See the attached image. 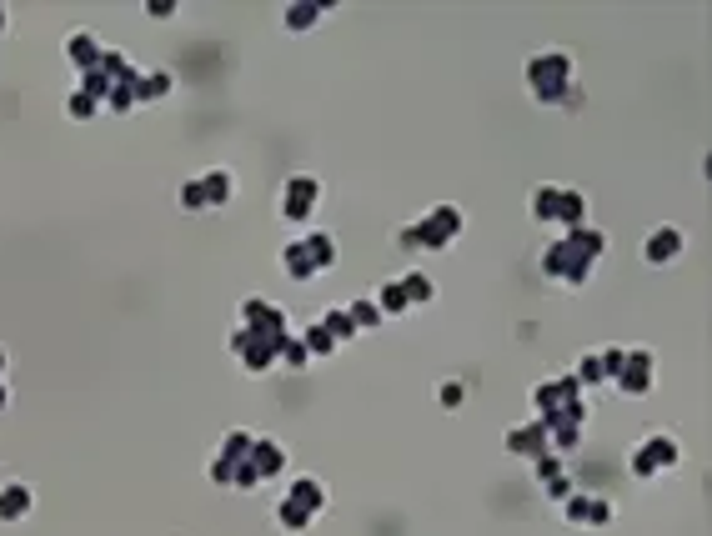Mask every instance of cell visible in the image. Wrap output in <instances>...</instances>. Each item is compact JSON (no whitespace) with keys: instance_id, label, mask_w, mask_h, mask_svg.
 Wrapping results in <instances>:
<instances>
[{"instance_id":"obj_11","label":"cell","mask_w":712,"mask_h":536,"mask_svg":"<svg viewBox=\"0 0 712 536\" xmlns=\"http://www.w3.org/2000/svg\"><path fill=\"white\" fill-rule=\"evenodd\" d=\"M286 501L301 506L306 516H321V511L331 506V491H326L321 476H291V481H286Z\"/></svg>"},{"instance_id":"obj_30","label":"cell","mask_w":712,"mask_h":536,"mask_svg":"<svg viewBox=\"0 0 712 536\" xmlns=\"http://www.w3.org/2000/svg\"><path fill=\"white\" fill-rule=\"evenodd\" d=\"M301 341H306V351H311V361H331V356L341 351V346H336V341L326 336V326H321V321H311V326L301 331Z\"/></svg>"},{"instance_id":"obj_13","label":"cell","mask_w":712,"mask_h":536,"mask_svg":"<svg viewBox=\"0 0 712 536\" xmlns=\"http://www.w3.org/2000/svg\"><path fill=\"white\" fill-rule=\"evenodd\" d=\"M36 511V491L26 486V481H0V521H6V526H16V521H26Z\"/></svg>"},{"instance_id":"obj_19","label":"cell","mask_w":712,"mask_h":536,"mask_svg":"<svg viewBox=\"0 0 712 536\" xmlns=\"http://www.w3.org/2000/svg\"><path fill=\"white\" fill-rule=\"evenodd\" d=\"M557 196H562L557 181H537L532 196H527V216H532L537 226H552V221H557Z\"/></svg>"},{"instance_id":"obj_43","label":"cell","mask_w":712,"mask_h":536,"mask_svg":"<svg viewBox=\"0 0 712 536\" xmlns=\"http://www.w3.org/2000/svg\"><path fill=\"white\" fill-rule=\"evenodd\" d=\"M542 491H547V501H567V491H577V486H572V476H552V481H542Z\"/></svg>"},{"instance_id":"obj_45","label":"cell","mask_w":712,"mask_h":536,"mask_svg":"<svg viewBox=\"0 0 712 536\" xmlns=\"http://www.w3.org/2000/svg\"><path fill=\"white\" fill-rule=\"evenodd\" d=\"M176 11H181L176 0H151V6H146V16H151V21H171Z\"/></svg>"},{"instance_id":"obj_23","label":"cell","mask_w":712,"mask_h":536,"mask_svg":"<svg viewBox=\"0 0 712 536\" xmlns=\"http://www.w3.org/2000/svg\"><path fill=\"white\" fill-rule=\"evenodd\" d=\"M572 376H577V386H582V391L607 386V361H602V346H597V351H582V356H577V366H572Z\"/></svg>"},{"instance_id":"obj_14","label":"cell","mask_w":712,"mask_h":536,"mask_svg":"<svg viewBox=\"0 0 712 536\" xmlns=\"http://www.w3.org/2000/svg\"><path fill=\"white\" fill-rule=\"evenodd\" d=\"M331 16V6L326 0H286V11H281V26L291 31V36H306L311 26H321Z\"/></svg>"},{"instance_id":"obj_35","label":"cell","mask_w":712,"mask_h":536,"mask_svg":"<svg viewBox=\"0 0 712 536\" xmlns=\"http://www.w3.org/2000/svg\"><path fill=\"white\" fill-rule=\"evenodd\" d=\"M76 86H81L86 96H96V101L106 106V96H111V86H116V81H111V76H106V71L96 66V71H86V76H76Z\"/></svg>"},{"instance_id":"obj_44","label":"cell","mask_w":712,"mask_h":536,"mask_svg":"<svg viewBox=\"0 0 712 536\" xmlns=\"http://www.w3.org/2000/svg\"><path fill=\"white\" fill-rule=\"evenodd\" d=\"M612 516H617V506L607 496H592V526H612Z\"/></svg>"},{"instance_id":"obj_25","label":"cell","mask_w":712,"mask_h":536,"mask_svg":"<svg viewBox=\"0 0 712 536\" xmlns=\"http://www.w3.org/2000/svg\"><path fill=\"white\" fill-rule=\"evenodd\" d=\"M316 321L326 326V336H331L336 346H346V341H356V336H362V331H356V326H351V316H346V306H326V311H321Z\"/></svg>"},{"instance_id":"obj_17","label":"cell","mask_w":712,"mask_h":536,"mask_svg":"<svg viewBox=\"0 0 712 536\" xmlns=\"http://www.w3.org/2000/svg\"><path fill=\"white\" fill-rule=\"evenodd\" d=\"M562 241H567V246H572L577 256H587L592 266H597V261L607 256V246H612V241H607V231H602V226H592V221H582V226L562 231Z\"/></svg>"},{"instance_id":"obj_21","label":"cell","mask_w":712,"mask_h":536,"mask_svg":"<svg viewBox=\"0 0 712 536\" xmlns=\"http://www.w3.org/2000/svg\"><path fill=\"white\" fill-rule=\"evenodd\" d=\"M281 271H286V281H301V286H306V281H316V266H311V256H306L301 236L281 246Z\"/></svg>"},{"instance_id":"obj_20","label":"cell","mask_w":712,"mask_h":536,"mask_svg":"<svg viewBox=\"0 0 712 536\" xmlns=\"http://www.w3.org/2000/svg\"><path fill=\"white\" fill-rule=\"evenodd\" d=\"M301 246H306V256H311L316 276H321V271H331V266H336V256H341L331 231H306V236H301Z\"/></svg>"},{"instance_id":"obj_8","label":"cell","mask_w":712,"mask_h":536,"mask_svg":"<svg viewBox=\"0 0 712 536\" xmlns=\"http://www.w3.org/2000/svg\"><path fill=\"white\" fill-rule=\"evenodd\" d=\"M276 346L281 341H266V336H256V331H231V356H236V366L246 371V376H266L271 366H276Z\"/></svg>"},{"instance_id":"obj_33","label":"cell","mask_w":712,"mask_h":536,"mask_svg":"<svg viewBox=\"0 0 712 536\" xmlns=\"http://www.w3.org/2000/svg\"><path fill=\"white\" fill-rule=\"evenodd\" d=\"M311 521H316V516H306V511H301V506H291L286 496L276 501V526H281V531H291V536H301V531H306Z\"/></svg>"},{"instance_id":"obj_42","label":"cell","mask_w":712,"mask_h":536,"mask_svg":"<svg viewBox=\"0 0 712 536\" xmlns=\"http://www.w3.org/2000/svg\"><path fill=\"white\" fill-rule=\"evenodd\" d=\"M231 486H236V491H256V486H261V476L251 471V461H236V476H231Z\"/></svg>"},{"instance_id":"obj_46","label":"cell","mask_w":712,"mask_h":536,"mask_svg":"<svg viewBox=\"0 0 712 536\" xmlns=\"http://www.w3.org/2000/svg\"><path fill=\"white\" fill-rule=\"evenodd\" d=\"M11 406V381H0V411Z\"/></svg>"},{"instance_id":"obj_48","label":"cell","mask_w":712,"mask_h":536,"mask_svg":"<svg viewBox=\"0 0 712 536\" xmlns=\"http://www.w3.org/2000/svg\"><path fill=\"white\" fill-rule=\"evenodd\" d=\"M0 381H6V346H0Z\"/></svg>"},{"instance_id":"obj_9","label":"cell","mask_w":712,"mask_h":536,"mask_svg":"<svg viewBox=\"0 0 712 536\" xmlns=\"http://www.w3.org/2000/svg\"><path fill=\"white\" fill-rule=\"evenodd\" d=\"M682 251H687V236H682L677 226H667V221L642 236V261H647V266H672Z\"/></svg>"},{"instance_id":"obj_3","label":"cell","mask_w":712,"mask_h":536,"mask_svg":"<svg viewBox=\"0 0 712 536\" xmlns=\"http://www.w3.org/2000/svg\"><path fill=\"white\" fill-rule=\"evenodd\" d=\"M682 461V446H677V436L672 431H652V436H642L637 446H632V476L637 481H657L662 471H672Z\"/></svg>"},{"instance_id":"obj_4","label":"cell","mask_w":712,"mask_h":536,"mask_svg":"<svg viewBox=\"0 0 712 536\" xmlns=\"http://www.w3.org/2000/svg\"><path fill=\"white\" fill-rule=\"evenodd\" d=\"M316 206H321V181H316L311 171H296V176H286V186H281V201H276V216H281L286 226H306V221L316 216Z\"/></svg>"},{"instance_id":"obj_6","label":"cell","mask_w":712,"mask_h":536,"mask_svg":"<svg viewBox=\"0 0 712 536\" xmlns=\"http://www.w3.org/2000/svg\"><path fill=\"white\" fill-rule=\"evenodd\" d=\"M612 386H617L622 396H647V391L657 386V356H652L647 346H627V351H622V366H617V376H612Z\"/></svg>"},{"instance_id":"obj_32","label":"cell","mask_w":712,"mask_h":536,"mask_svg":"<svg viewBox=\"0 0 712 536\" xmlns=\"http://www.w3.org/2000/svg\"><path fill=\"white\" fill-rule=\"evenodd\" d=\"M251 441H256V431H246V426H231V431L221 436V456H231V461H246V456H251Z\"/></svg>"},{"instance_id":"obj_18","label":"cell","mask_w":712,"mask_h":536,"mask_svg":"<svg viewBox=\"0 0 712 536\" xmlns=\"http://www.w3.org/2000/svg\"><path fill=\"white\" fill-rule=\"evenodd\" d=\"M131 91H136V106H151V101H166V96L176 91V76H171L166 66H151V71H141V76H136V86H131Z\"/></svg>"},{"instance_id":"obj_26","label":"cell","mask_w":712,"mask_h":536,"mask_svg":"<svg viewBox=\"0 0 712 536\" xmlns=\"http://www.w3.org/2000/svg\"><path fill=\"white\" fill-rule=\"evenodd\" d=\"M346 316H351V326H356V331H377V326L387 321V316L377 311V301H372V296H356V301H346Z\"/></svg>"},{"instance_id":"obj_29","label":"cell","mask_w":712,"mask_h":536,"mask_svg":"<svg viewBox=\"0 0 712 536\" xmlns=\"http://www.w3.org/2000/svg\"><path fill=\"white\" fill-rule=\"evenodd\" d=\"M372 301H377V311H382V316H407V311H412V306H407V296H402V286H397V276H392V281H382Z\"/></svg>"},{"instance_id":"obj_28","label":"cell","mask_w":712,"mask_h":536,"mask_svg":"<svg viewBox=\"0 0 712 536\" xmlns=\"http://www.w3.org/2000/svg\"><path fill=\"white\" fill-rule=\"evenodd\" d=\"M557 506H562L567 526H592V491H567V501H557Z\"/></svg>"},{"instance_id":"obj_41","label":"cell","mask_w":712,"mask_h":536,"mask_svg":"<svg viewBox=\"0 0 712 536\" xmlns=\"http://www.w3.org/2000/svg\"><path fill=\"white\" fill-rule=\"evenodd\" d=\"M552 386H557V401H562V406H567V401H582V386H577V376H572V371L552 376Z\"/></svg>"},{"instance_id":"obj_5","label":"cell","mask_w":712,"mask_h":536,"mask_svg":"<svg viewBox=\"0 0 712 536\" xmlns=\"http://www.w3.org/2000/svg\"><path fill=\"white\" fill-rule=\"evenodd\" d=\"M537 266H542V276H547V281H562V286H572V291H577V286H587V276H592V261H587V256H577L562 236L542 246Z\"/></svg>"},{"instance_id":"obj_12","label":"cell","mask_w":712,"mask_h":536,"mask_svg":"<svg viewBox=\"0 0 712 536\" xmlns=\"http://www.w3.org/2000/svg\"><path fill=\"white\" fill-rule=\"evenodd\" d=\"M101 51H106V41H101L96 31H71V36H66V61H71L76 76L96 71V66H101Z\"/></svg>"},{"instance_id":"obj_36","label":"cell","mask_w":712,"mask_h":536,"mask_svg":"<svg viewBox=\"0 0 712 536\" xmlns=\"http://www.w3.org/2000/svg\"><path fill=\"white\" fill-rule=\"evenodd\" d=\"M437 406H442V411H462V406H467V386H462L457 376L442 381V386H437Z\"/></svg>"},{"instance_id":"obj_15","label":"cell","mask_w":712,"mask_h":536,"mask_svg":"<svg viewBox=\"0 0 712 536\" xmlns=\"http://www.w3.org/2000/svg\"><path fill=\"white\" fill-rule=\"evenodd\" d=\"M246 461H251V471H256L261 481H271V476H281V471H286V446H281L276 436H256Z\"/></svg>"},{"instance_id":"obj_16","label":"cell","mask_w":712,"mask_h":536,"mask_svg":"<svg viewBox=\"0 0 712 536\" xmlns=\"http://www.w3.org/2000/svg\"><path fill=\"white\" fill-rule=\"evenodd\" d=\"M196 181H201V196H206L211 211H221V206L236 201V171H231V166H211V171L196 176Z\"/></svg>"},{"instance_id":"obj_38","label":"cell","mask_w":712,"mask_h":536,"mask_svg":"<svg viewBox=\"0 0 712 536\" xmlns=\"http://www.w3.org/2000/svg\"><path fill=\"white\" fill-rule=\"evenodd\" d=\"M532 471H537V481H552V476H567V456L547 451V456H537V461H532Z\"/></svg>"},{"instance_id":"obj_31","label":"cell","mask_w":712,"mask_h":536,"mask_svg":"<svg viewBox=\"0 0 712 536\" xmlns=\"http://www.w3.org/2000/svg\"><path fill=\"white\" fill-rule=\"evenodd\" d=\"M101 111H106V106H101L96 96H86L81 86H71V96H66V116H71V121H96Z\"/></svg>"},{"instance_id":"obj_24","label":"cell","mask_w":712,"mask_h":536,"mask_svg":"<svg viewBox=\"0 0 712 536\" xmlns=\"http://www.w3.org/2000/svg\"><path fill=\"white\" fill-rule=\"evenodd\" d=\"M397 286H402L407 306H432L437 301V281L427 271H407V276H397Z\"/></svg>"},{"instance_id":"obj_10","label":"cell","mask_w":712,"mask_h":536,"mask_svg":"<svg viewBox=\"0 0 712 536\" xmlns=\"http://www.w3.org/2000/svg\"><path fill=\"white\" fill-rule=\"evenodd\" d=\"M502 446H507V456H522V461H537V456H547V451H552V446H547V426H542L537 416H532V421L507 426Z\"/></svg>"},{"instance_id":"obj_2","label":"cell","mask_w":712,"mask_h":536,"mask_svg":"<svg viewBox=\"0 0 712 536\" xmlns=\"http://www.w3.org/2000/svg\"><path fill=\"white\" fill-rule=\"evenodd\" d=\"M462 226H467L462 206L442 201V206H432L422 221L402 226V231H397V246H402V251H447V246L462 236Z\"/></svg>"},{"instance_id":"obj_34","label":"cell","mask_w":712,"mask_h":536,"mask_svg":"<svg viewBox=\"0 0 712 536\" xmlns=\"http://www.w3.org/2000/svg\"><path fill=\"white\" fill-rule=\"evenodd\" d=\"M557 406H562V401H557V386H552V376H547V381H537V386H532V416H537V421H547Z\"/></svg>"},{"instance_id":"obj_47","label":"cell","mask_w":712,"mask_h":536,"mask_svg":"<svg viewBox=\"0 0 712 536\" xmlns=\"http://www.w3.org/2000/svg\"><path fill=\"white\" fill-rule=\"evenodd\" d=\"M6 26H11V11H6V6H0V31H6Z\"/></svg>"},{"instance_id":"obj_39","label":"cell","mask_w":712,"mask_h":536,"mask_svg":"<svg viewBox=\"0 0 712 536\" xmlns=\"http://www.w3.org/2000/svg\"><path fill=\"white\" fill-rule=\"evenodd\" d=\"M206 476H211V481H216V486H231V476H236V461H231V456H221V451H216V456H211V461H206Z\"/></svg>"},{"instance_id":"obj_27","label":"cell","mask_w":712,"mask_h":536,"mask_svg":"<svg viewBox=\"0 0 712 536\" xmlns=\"http://www.w3.org/2000/svg\"><path fill=\"white\" fill-rule=\"evenodd\" d=\"M276 366H286V371H306V366H311V351H306V341H301L296 331L276 346Z\"/></svg>"},{"instance_id":"obj_40","label":"cell","mask_w":712,"mask_h":536,"mask_svg":"<svg viewBox=\"0 0 712 536\" xmlns=\"http://www.w3.org/2000/svg\"><path fill=\"white\" fill-rule=\"evenodd\" d=\"M181 211H206V196H201V181H181Z\"/></svg>"},{"instance_id":"obj_22","label":"cell","mask_w":712,"mask_h":536,"mask_svg":"<svg viewBox=\"0 0 712 536\" xmlns=\"http://www.w3.org/2000/svg\"><path fill=\"white\" fill-rule=\"evenodd\" d=\"M582 221H587V196H582L577 186H562V196H557V221H552V226L572 231V226H582Z\"/></svg>"},{"instance_id":"obj_7","label":"cell","mask_w":712,"mask_h":536,"mask_svg":"<svg viewBox=\"0 0 712 536\" xmlns=\"http://www.w3.org/2000/svg\"><path fill=\"white\" fill-rule=\"evenodd\" d=\"M241 331H256V336H266V341H286V336H291L286 311H281L276 301H266V296H246V301H241Z\"/></svg>"},{"instance_id":"obj_37","label":"cell","mask_w":712,"mask_h":536,"mask_svg":"<svg viewBox=\"0 0 712 536\" xmlns=\"http://www.w3.org/2000/svg\"><path fill=\"white\" fill-rule=\"evenodd\" d=\"M136 86V81H131ZM126 81H116L111 86V96H106V111H116V116H126V111H136V91H131Z\"/></svg>"},{"instance_id":"obj_1","label":"cell","mask_w":712,"mask_h":536,"mask_svg":"<svg viewBox=\"0 0 712 536\" xmlns=\"http://www.w3.org/2000/svg\"><path fill=\"white\" fill-rule=\"evenodd\" d=\"M522 76H527V91L537 96V106L577 111V106L587 101L582 86H577V61H572L567 51H537V56H527Z\"/></svg>"}]
</instances>
